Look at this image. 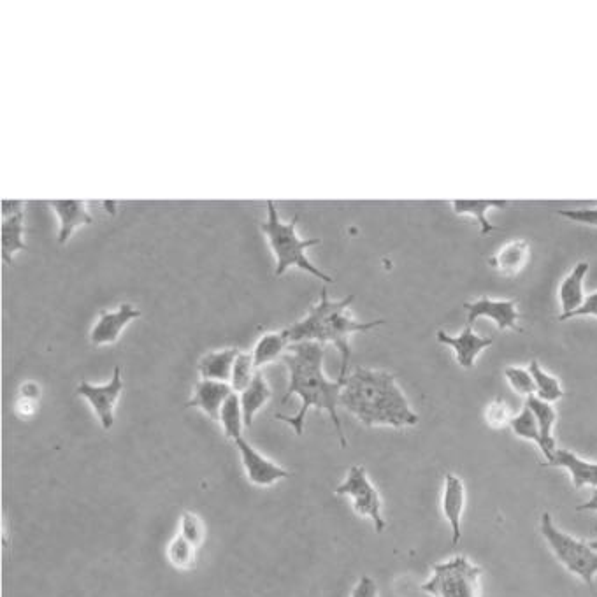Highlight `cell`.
Returning <instances> with one entry per match:
<instances>
[{"label": "cell", "instance_id": "cell-32", "mask_svg": "<svg viewBox=\"0 0 597 597\" xmlns=\"http://www.w3.org/2000/svg\"><path fill=\"white\" fill-rule=\"evenodd\" d=\"M511 411L510 406L504 403V399L497 397L492 403L485 408V422L489 425L490 429H504V427H510L511 422Z\"/></svg>", "mask_w": 597, "mask_h": 597}, {"label": "cell", "instance_id": "cell-15", "mask_svg": "<svg viewBox=\"0 0 597 597\" xmlns=\"http://www.w3.org/2000/svg\"><path fill=\"white\" fill-rule=\"evenodd\" d=\"M550 468H561L568 471L571 483L576 490L592 487L597 489V462H589L573 454L566 448H557L552 459L547 462Z\"/></svg>", "mask_w": 597, "mask_h": 597}, {"label": "cell", "instance_id": "cell-11", "mask_svg": "<svg viewBox=\"0 0 597 597\" xmlns=\"http://www.w3.org/2000/svg\"><path fill=\"white\" fill-rule=\"evenodd\" d=\"M441 345L452 348L455 353V360L462 369H473L476 364V359L482 355L487 348L494 345V339L485 338L476 334L473 325H466L457 336L446 334L445 331H439L438 336Z\"/></svg>", "mask_w": 597, "mask_h": 597}, {"label": "cell", "instance_id": "cell-30", "mask_svg": "<svg viewBox=\"0 0 597 597\" xmlns=\"http://www.w3.org/2000/svg\"><path fill=\"white\" fill-rule=\"evenodd\" d=\"M504 378L510 383L511 389L517 392L518 396L533 397L536 394L533 375L529 367L510 366L504 369Z\"/></svg>", "mask_w": 597, "mask_h": 597}, {"label": "cell", "instance_id": "cell-18", "mask_svg": "<svg viewBox=\"0 0 597 597\" xmlns=\"http://www.w3.org/2000/svg\"><path fill=\"white\" fill-rule=\"evenodd\" d=\"M531 257V246L526 239H513L510 243L501 246L494 257H490V266L497 273L513 278L524 271Z\"/></svg>", "mask_w": 597, "mask_h": 597}, {"label": "cell", "instance_id": "cell-29", "mask_svg": "<svg viewBox=\"0 0 597 597\" xmlns=\"http://www.w3.org/2000/svg\"><path fill=\"white\" fill-rule=\"evenodd\" d=\"M257 375V367L253 362L252 353L239 352L238 359L232 367L231 387L236 394H241L243 390L248 389L253 378Z\"/></svg>", "mask_w": 597, "mask_h": 597}, {"label": "cell", "instance_id": "cell-8", "mask_svg": "<svg viewBox=\"0 0 597 597\" xmlns=\"http://www.w3.org/2000/svg\"><path fill=\"white\" fill-rule=\"evenodd\" d=\"M123 380L122 369L115 367L111 382L106 385H92V383L81 382L76 390L78 396L83 397L92 406L95 415L101 422L102 429L109 431L115 425V406L122 396Z\"/></svg>", "mask_w": 597, "mask_h": 597}, {"label": "cell", "instance_id": "cell-24", "mask_svg": "<svg viewBox=\"0 0 597 597\" xmlns=\"http://www.w3.org/2000/svg\"><path fill=\"white\" fill-rule=\"evenodd\" d=\"M288 348H290V341H288L285 329L264 334L257 341V345H255L252 352L257 371H260L267 364H271L274 360L283 359V355L288 352Z\"/></svg>", "mask_w": 597, "mask_h": 597}, {"label": "cell", "instance_id": "cell-4", "mask_svg": "<svg viewBox=\"0 0 597 597\" xmlns=\"http://www.w3.org/2000/svg\"><path fill=\"white\" fill-rule=\"evenodd\" d=\"M267 220L260 223V231L266 234L271 252H273L274 260H276V269H274V276H283L288 269L297 267L304 273L315 276L324 283H332V278L329 274H325L322 269H318L310 259H308V248L317 246L322 243L320 239H303L297 232V223H299V215H294L290 222H281L278 209L273 201H267Z\"/></svg>", "mask_w": 597, "mask_h": 597}, {"label": "cell", "instance_id": "cell-27", "mask_svg": "<svg viewBox=\"0 0 597 597\" xmlns=\"http://www.w3.org/2000/svg\"><path fill=\"white\" fill-rule=\"evenodd\" d=\"M167 559L173 564L174 568L187 571L195 566L197 561V547H194L190 541L185 540L181 534H178L167 547Z\"/></svg>", "mask_w": 597, "mask_h": 597}, {"label": "cell", "instance_id": "cell-34", "mask_svg": "<svg viewBox=\"0 0 597 597\" xmlns=\"http://www.w3.org/2000/svg\"><path fill=\"white\" fill-rule=\"evenodd\" d=\"M352 597H378L375 580L371 576H362L353 589Z\"/></svg>", "mask_w": 597, "mask_h": 597}, {"label": "cell", "instance_id": "cell-2", "mask_svg": "<svg viewBox=\"0 0 597 597\" xmlns=\"http://www.w3.org/2000/svg\"><path fill=\"white\" fill-rule=\"evenodd\" d=\"M339 406L366 427L406 429L420 422L396 376L380 369L355 367L346 376Z\"/></svg>", "mask_w": 597, "mask_h": 597}, {"label": "cell", "instance_id": "cell-25", "mask_svg": "<svg viewBox=\"0 0 597 597\" xmlns=\"http://www.w3.org/2000/svg\"><path fill=\"white\" fill-rule=\"evenodd\" d=\"M529 371L533 375L534 387H536V394L534 396L550 404L561 401L562 397H564V389H562L559 378H555L554 375L547 373L536 359L531 360Z\"/></svg>", "mask_w": 597, "mask_h": 597}, {"label": "cell", "instance_id": "cell-23", "mask_svg": "<svg viewBox=\"0 0 597 597\" xmlns=\"http://www.w3.org/2000/svg\"><path fill=\"white\" fill-rule=\"evenodd\" d=\"M23 234H25V215L23 213L2 220V227H0V252H2V260L8 266L13 264L15 253L27 250V245L23 241Z\"/></svg>", "mask_w": 597, "mask_h": 597}, {"label": "cell", "instance_id": "cell-6", "mask_svg": "<svg viewBox=\"0 0 597 597\" xmlns=\"http://www.w3.org/2000/svg\"><path fill=\"white\" fill-rule=\"evenodd\" d=\"M482 575L464 555L432 566V575L422 583V590L431 597H482Z\"/></svg>", "mask_w": 597, "mask_h": 597}, {"label": "cell", "instance_id": "cell-20", "mask_svg": "<svg viewBox=\"0 0 597 597\" xmlns=\"http://www.w3.org/2000/svg\"><path fill=\"white\" fill-rule=\"evenodd\" d=\"M526 406L533 411L538 427H540L541 434V454L545 457V464H547L555 450H557V443L554 438V427L557 422V411H555L554 404L545 403L538 397H527Z\"/></svg>", "mask_w": 597, "mask_h": 597}, {"label": "cell", "instance_id": "cell-36", "mask_svg": "<svg viewBox=\"0 0 597 597\" xmlns=\"http://www.w3.org/2000/svg\"><path fill=\"white\" fill-rule=\"evenodd\" d=\"M25 208L23 201H2V218H11V216L20 215Z\"/></svg>", "mask_w": 597, "mask_h": 597}, {"label": "cell", "instance_id": "cell-14", "mask_svg": "<svg viewBox=\"0 0 597 597\" xmlns=\"http://www.w3.org/2000/svg\"><path fill=\"white\" fill-rule=\"evenodd\" d=\"M589 262H578L568 276L562 280L561 287H559V304H561V315H559V322H566L569 315H573L575 311L582 308L587 295H585V278L589 274Z\"/></svg>", "mask_w": 597, "mask_h": 597}, {"label": "cell", "instance_id": "cell-10", "mask_svg": "<svg viewBox=\"0 0 597 597\" xmlns=\"http://www.w3.org/2000/svg\"><path fill=\"white\" fill-rule=\"evenodd\" d=\"M234 445H236L239 455H241V462H243L246 476L253 485L271 487L274 483L292 476L290 471L281 468L276 462L269 461L267 457L260 454L259 450H255L245 438L236 439Z\"/></svg>", "mask_w": 597, "mask_h": 597}, {"label": "cell", "instance_id": "cell-28", "mask_svg": "<svg viewBox=\"0 0 597 597\" xmlns=\"http://www.w3.org/2000/svg\"><path fill=\"white\" fill-rule=\"evenodd\" d=\"M510 429L517 438L531 441L538 448H541L540 427H538L533 411L529 410L527 406H524V410L520 413L511 417Z\"/></svg>", "mask_w": 597, "mask_h": 597}, {"label": "cell", "instance_id": "cell-21", "mask_svg": "<svg viewBox=\"0 0 597 597\" xmlns=\"http://www.w3.org/2000/svg\"><path fill=\"white\" fill-rule=\"evenodd\" d=\"M238 355V348H223L206 353L199 362V375L202 380L231 383L232 367Z\"/></svg>", "mask_w": 597, "mask_h": 597}, {"label": "cell", "instance_id": "cell-13", "mask_svg": "<svg viewBox=\"0 0 597 597\" xmlns=\"http://www.w3.org/2000/svg\"><path fill=\"white\" fill-rule=\"evenodd\" d=\"M466 508V485L454 473H446L441 497V510L452 531V545L457 547L462 538V517Z\"/></svg>", "mask_w": 597, "mask_h": 597}, {"label": "cell", "instance_id": "cell-33", "mask_svg": "<svg viewBox=\"0 0 597 597\" xmlns=\"http://www.w3.org/2000/svg\"><path fill=\"white\" fill-rule=\"evenodd\" d=\"M557 215H561L569 222L582 223L597 229V206L596 208L559 209Z\"/></svg>", "mask_w": 597, "mask_h": 597}, {"label": "cell", "instance_id": "cell-9", "mask_svg": "<svg viewBox=\"0 0 597 597\" xmlns=\"http://www.w3.org/2000/svg\"><path fill=\"white\" fill-rule=\"evenodd\" d=\"M464 310L468 313V325L475 327L480 318L492 320L499 331L520 332V311L515 299H492L483 295L476 301L464 303Z\"/></svg>", "mask_w": 597, "mask_h": 597}, {"label": "cell", "instance_id": "cell-19", "mask_svg": "<svg viewBox=\"0 0 597 597\" xmlns=\"http://www.w3.org/2000/svg\"><path fill=\"white\" fill-rule=\"evenodd\" d=\"M455 215L471 216L478 227H480V234L482 236H490L492 232L497 231L496 225L489 220V211L492 209H506L510 206L508 201H499V199H476V201H469V199H455L450 202Z\"/></svg>", "mask_w": 597, "mask_h": 597}, {"label": "cell", "instance_id": "cell-22", "mask_svg": "<svg viewBox=\"0 0 597 597\" xmlns=\"http://www.w3.org/2000/svg\"><path fill=\"white\" fill-rule=\"evenodd\" d=\"M271 397H273V392H271L269 383L266 382V376L257 371V375L253 378L252 383L248 385V389L239 394L241 410H243V418H245V427H252L253 418L271 401Z\"/></svg>", "mask_w": 597, "mask_h": 597}, {"label": "cell", "instance_id": "cell-7", "mask_svg": "<svg viewBox=\"0 0 597 597\" xmlns=\"http://www.w3.org/2000/svg\"><path fill=\"white\" fill-rule=\"evenodd\" d=\"M336 496L350 497L353 511L357 515L369 518L375 526L376 533L382 534L385 531L387 522L382 515V497L362 466H352L348 469L345 482L336 487Z\"/></svg>", "mask_w": 597, "mask_h": 597}, {"label": "cell", "instance_id": "cell-16", "mask_svg": "<svg viewBox=\"0 0 597 597\" xmlns=\"http://www.w3.org/2000/svg\"><path fill=\"white\" fill-rule=\"evenodd\" d=\"M50 208L55 211L60 222L58 229V245L64 246L76 229L83 225H92L94 218L88 211L87 201H76V199H62V201H50Z\"/></svg>", "mask_w": 597, "mask_h": 597}, {"label": "cell", "instance_id": "cell-17", "mask_svg": "<svg viewBox=\"0 0 597 597\" xmlns=\"http://www.w3.org/2000/svg\"><path fill=\"white\" fill-rule=\"evenodd\" d=\"M231 383L211 382L201 380L195 383L194 397L188 401V408H199L204 411L211 420L218 422L222 413L223 404L231 397Z\"/></svg>", "mask_w": 597, "mask_h": 597}, {"label": "cell", "instance_id": "cell-37", "mask_svg": "<svg viewBox=\"0 0 597 597\" xmlns=\"http://www.w3.org/2000/svg\"><path fill=\"white\" fill-rule=\"evenodd\" d=\"M576 511H597V489H594L589 501H585V503L580 504V506H576Z\"/></svg>", "mask_w": 597, "mask_h": 597}, {"label": "cell", "instance_id": "cell-3", "mask_svg": "<svg viewBox=\"0 0 597 597\" xmlns=\"http://www.w3.org/2000/svg\"><path fill=\"white\" fill-rule=\"evenodd\" d=\"M355 301V295H346L341 301H332L327 288H322L320 301L311 306L308 315L285 329L290 345L297 343H318V345H334L341 355V369L339 378L345 380L348 367L352 359L350 338L357 332L373 331L385 320L373 322H359L350 315V306Z\"/></svg>", "mask_w": 597, "mask_h": 597}, {"label": "cell", "instance_id": "cell-1", "mask_svg": "<svg viewBox=\"0 0 597 597\" xmlns=\"http://www.w3.org/2000/svg\"><path fill=\"white\" fill-rule=\"evenodd\" d=\"M325 346L318 343H297L290 345L283 355V362L288 369V389L281 403H287L290 397L301 399V410L294 417L276 415V420L285 422L294 429L297 436H303L304 422L308 411H325L331 417L334 431L338 434L341 448L348 446L338 408L345 380H329L324 373Z\"/></svg>", "mask_w": 597, "mask_h": 597}, {"label": "cell", "instance_id": "cell-5", "mask_svg": "<svg viewBox=\"0 0 597 597\" xmlns=\"http://www.w3.org/2000/svg\"><path fill=\"white\" fill-rule=\"evenodd\" d=\"M540 533L547 541L555 559L568 569L571 575L580 578L589 589H594L597 576V550L590 547L587 541L578 540L571 534L564 533L555 526L552 515L545 511L541 515Z\"/></svg>", "mask_w": 597, "mask_h": 597}, {"label": "cell", "instance_id": "cell-31", "mask_svg": "<svg viewBox=\"0 0 597 597\" xmlns=\"http://www.w3.org/2000/svg\"><path fill=\"white\" fill-rule=\"evenodd\" d=\"M180 534L185 540L190 541L194 547H201L206 540V527L201 518L192 511H183L180 520Z\"/></svg>", "mask_w": 597, "mask_h": 597}, {"label": "cell", "instance_id": "cell-26", "mask_svg": "<svg viewBox=\"0 0 597 597\" xmlns=\"http://www.w3.org/2000/svg\"><path fill=\"white\" fill-rule=\"evenodd\" d=\"M220 425H222L225 438L236 441L243 438V429H245V418L241 410V401L239 394L232 392L231 397L223 404L222 413H220Z\"/></svg>", "mask_w": 597, "mask_h": 597}, {"label": "cell", "instance_id": "cell-12", "mask_svg": "<svg viewBox=\"0 0 597 597\" xmlns=\"http://www.w3.org/2000/svg\"><path fill=\"white\" fill-rule=\"evenodd\" d=\"M141 317V311L136 310L129 303H123L118 310L101 311L90 332V343L94 346L115 345L122 336L123 329Z\"/></svg>", "mask_w": 597, "mask_h": 597}, {"label": "cell", "instance_id": "cell-38", "mask_svg": "<svg viewBox=\"0 0 597 597\" xmlns=\"http://www.w3.org/2000/svg\"><path fill=\"white\" fill-rule=\"evenodd\" d=\"M590 547L594 548V550H597V540L590 541Z\"/></svg>", "mask_w": 597, "mask_h": 597}, {"label": "cell", "instance_id": "cell-35", "mask_svg": "<svg viewBox=\"0 0 597 597\" xmlns=\"http://www.w3.org/2000/svg\"><path fill=\"white\" fill-rule=\"evenodd\" d=\"M583 317L597 318V292H592V294L587 295V299H585L582 308L575 311L573 315H569L568 320H571V318Z\"/></svg>", "mask_w": 597, "mask_h": 597}]
</instances>
